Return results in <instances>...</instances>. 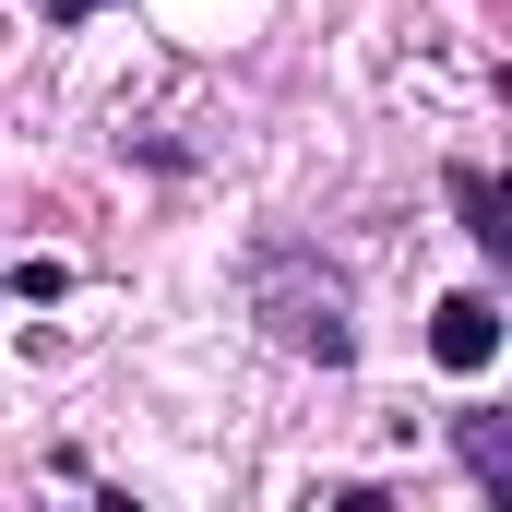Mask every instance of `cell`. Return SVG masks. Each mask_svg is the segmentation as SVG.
<instances>
[{
	"label": "cell",
	"instance_id": "obj_1",
	"mask_svg": "<svg viewBox=\"0 0 512 512\" xmlns=\"http://www.w3.org/2000/svg\"><path fill=\"white\" fill-rule=\"evenodd\" d=\"M251 310H262V334H274L286 358H322V370H346V358H358L346 274H334L322 251H262V262H251Z\"/></svg>",
	"mask_w": 512,
	"mask_h": 512
},
{
	"label": "cell",
	"instance_id": "obj_2",
	"mask_svg": "<svg viewBox=\"0 0 512 512\" xmlns=\"http://www.w3.org/2000/svg\"><path fill=\"white\" fill-rule=\"evenodd\" d=\"M429 358H441V370H489V358H501V298H477V286L441 298V310H429Z\"/></svg>",
	"mask_w": 512,
	"mask_h": 512
},
{
	"label": "cell",
	"instance_id": "obj_3",
	"mask_svg": "<svg viewBox=\"0 0 512 512\" xmlns=\"http://www.w3.org/2000/svg\"><path fill=\"white\" fill-rule=\"evenodd\" d=\"M453 441H465V477H477V489L512 512V429L489 417V405H465V417H453Z\"/></svg>",
	"mask_w": 512,
	"mask_h": 512
},
{
	"label": "cell",
	"instance_id": "obj_4",
	"mask_svg": "<svg viewBox=\"0 0 512 512\" xmlns=\"http://www.w3.org/2000/svg\"><path fill=\"white\" fill-rule=\"evenodd\" d=\"M453 203H465V227H477V251H512V203L489 167H453Z\"/></svg>",
	"mask_w": 512,
	"mask_h": 512
},
{
	"label": "cell",
	"instance_id": "obj_5",
	"mask_svg": "<svg viewBox=\"0 0 512 512\" xmlns=\"http://www.w3.org/2000/svg\"><path fill=\"white\" fill-rule=\"evenodd\" d=\"M96 12H108V0H48V24H96Z\"/></svg>",
	"mask_w": 512,
	"mask_h": 512
}]
</instances>
